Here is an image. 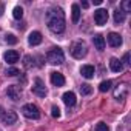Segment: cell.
<instances>
[{"mask_svg":"<svg viewBox=\"0 0 131 131\" xmlns=\"http://www.w3.org/2000/svg\"><path fill=\"white\" fill-rule=\"evenodd\" d=\"M46 25L49 31L56 34H60L65 31V14L62 8H51L46 13Z\"/></svg>","mask_w":131,"mask_h":131,"instance_id":"cell-1","label":"cell"},{"mask_svg":"<svg viewBox=\"0 0 131 131\" xmlns=\"http://www.w3.org/2000/svg\"><path fill=\"white\" fill-rule=\"evenodd\" d=\"M46 60L51 63V65H60L65 62V56H63V51L60 48H52L48 51L46 54Z\"/></svg>","mask_w":131,"mask_h":131,"instance_id":"cell-2","label":"cell"},{"mask_svg":"<svg viewBox=\"0 0 131 131\" xmlns=\"http://www.w3.org/2000/svg\"><path fill=\"white\" fill-rule=\"evenodd\" d=\"M86 45L85 42H74L71 45V56L74 59H83L86 56Z\"/></svg>","mask_w":131,"mask_h":131,"instance_id":"cell-3","label":"cell"},{"mask_svg":"<svg viewBox=\"0 0 131 131\" xmlns=\"http://www.w3.org/2000/svg\"><path fill=\"white\" fill-rule=\"evenodd\" d=\"M22 113H23L25 117L34 119V120H37V119L40 117V110H39L34 103H26V105H23V106H22Z\"/></svg>","mask_w":131,"mask_h":131,"instance_id":"cell-4","label":"cell"},{"mask_svg":"<svg viewBox=\"0 0 131 131\" xmlns=\"http://www.w3.org/2000/svg\"><path fill=\"white\" fill-rule=\"evenodd\" d=\"M94 22L99 26H103L108 22V11L103 9V8H99L97 11H94Z\"/></svg>","mask_w":131,"mask_h":131,"instance_id":"cell-5","label":"cell"},{"mask_svg":"<svg viewBox=\"0 0 131 131\" xmlns=\"http://www.w3.org/2000/svg\"><path fill=\"white\" fill-rule=\"evenodd\" d=\"M32 93L39 97H45L46 96V88H45V83L42 79H36L34 80V86H32Z\"/></svg>","mask_w":131,"mask_h":131,"instance_id":"cell-6","label":"cell"},{"mask_svg":"<svg viewBox=\"0 0 131 131\" xmlns=\"http://www.w3.org/2000/svg\"><path fill=\"white\" fill-rule=\"evenodd\" d=\"M6 94H8L9 99L19 100V99L22 97V90H20V86H17V85H9L8 90H6Z\"/></svg>","mask_w":131,"mask_h":131,"instance_id":"cell-7","label":"cell"},{"mask_svg":"<svg viewBox=\"0 0 131 131\" xmlns=\"http://www.w3.org/2000/svg\"><path fill=\"white\" fill-rule=\"evenodd\" d=\"M106 39H108L110 46H113V48H119V46L122 45V37H120L117 32H110Z\"/></svg>","mask_w":131,"mask_h":131,"instance_id":"cell-8","label":"cell"},{"mask_svg":"<svg viewBox=\"0 0 131 131\" xmlns=\"http://www.w3.org/2000/svg\"><path fill=\"white\" fill-rule=\"evenodd\" d=\"M19 52L17 51H14V49H9V51H6L5 52V56H3V59H5V62L6 63H9V65H14L17 60H19Z\"/></svg>","mask_w":131,"mask_h":131,"instance_id":"cell-9","label":"cell"},{"mask_svg":"<svg viewBox=\"0 0 131 131\" xmlns=\"http://www.w3.org/2000/svg\"><path fill=\"white\" fill-rule=\"evenodd\" d=\"M80 74L85 77V79H93L94 74H96V70L93 65H83V67L80 68Z\"/></svg>","mask_w":131,"mask_h":131,"instance_id":"cell-10","label":"cell"},{"mask_svg":"<svg viewBox=\"0 0 131 131\" xmlns=\"http://www.w3.org/2000/svg\"><path fill=\"white\" fill-rule=\"evenodd\" d=\"M51 83H52L54 86H63V85H65V77H63V74H60V73H57V71L51 73Z\"/></svg>","mask_w":131,"mask_h":131,"instance_id":"cell-11","label":"cell"},{"mask_svg":"<svg viewBox=\"0 0 131 131\" xmlns=\"http://www.w3.org/2000/svg\"><path fill=\"white\" fill-rule=\"evenodd\" d=\"M42 34L39 32V31H32L29 36H28V42H29V45H32V46H36V45H40L42 43Z\"/></svg>","mask_w":131,"mask_h":131,"instance_id":"cell-12","label":"cell"},{"mask_svg":"<svg viewBox=\"0 0 131 131\" xmlns=\"http://www.w3.org/2000/svg\"><path fill=\"white\" fill-rule=\"evenodd\" d=\"M2 120H3L5 125H13V123L17 122V114H16L14 111H6V113L3 114Z\"/></svg>","mask_w":131,"mask_h":131,"instance_id":"cell-13","label":"cell"},{"mask_svg":"<svg viewBox=\"0 0 131 131\" xmlns=\"http://www.w3.org/2000/svg\"><path fill=\"white\" fill-rule=\"evenodd\" d=\"M63 102H65V105L67 106H74L76 105V94L73 93V91H67L63 94Z\"/></svg>","mask_w":131,"mask_h":131,"instance_id":"cell-14","label":"cell"},{"mask_svg":"<svg viewBox=\"0 0 131 131\" xmlns=\"http://www.w3.org/2000/svg\"><path fill=\"white\" fill-rule=\"evenodd\" d=\"M110 68H111V71H114V73H120V71H123V65H122V62H120L119 59L113 57V59L110 60Z\"/></svg>","mask_w":131,"mask_h":131,"instance_id":"cell-15","label":"cell"},{"mask_svg":"<svg viewBox=\"0 0 131 131\" xmlns=\"http://www.w3.org/2000/svg\"><path fill=\"white\" fill-rule=\"evenodd\" d=\"M93 43H94V46H96L99 51H103V49H105V39H103V36H100V34L94 36V37H93Z\"/></svg>","mask_w":131,"mask_h":131,"instance_id":"cell-16","label":"cell"},{"mask_svg":"<svg viewBox=\"0 0 131 131\" xmlns=\"http://www.w3.org/2000/svg\"><path fill=\"white\" fill-rule=\"evenodd\" d=\"M126 94H128V86H126V85H120V86L116 88V91H114V97H116V99H125Z\"/></svg>","mask_w":131,"mask_h":131,"instance_id":"cell-17","label":"cell"},{"mask_svg":"<svg viewBox=\"0 0 131 131\" xmlns=\"http://www.w3.org/2000/svg\"><path fill=\"white\" fill-rule=\"evenodd\" d=\"M71 9H73V22H74V23H77V22H79V19H80V8H79V5H76V3H74Z\"/></svg>","mask_w":131,"mask_h":131,"instance_id":"cell-18","label":"cell"},{"mask_svg":"<svg viewBox=\"0 0 131 131\" xmlns=\"http://www.w3.org/2000/svg\"><path fill=\"white\" fill-rule=\"evenodd\" d=\"M125 22V14L120 11V9H117V11H114V23H123Z\"/></svg>","mask_w":131,"mask_h":131,"instance_id":"cell-19","label":"cell"},{"mask_svg":"<svg viewBox=\"0 0 131 131\" xmlns=\"http://www.w3.org/2000/svg\"><path fill=\"white\" fill-rule=\"evenodd\" d=\"M13 16H14L16 20H20V19L23 17V8H22V6H16V8L13 9Z\"/></svg>","mask_w":131,"mask_h":131,"instance_id":"cell-20","label":"cell"},{"mask_svg":"<svg viewBox=\"0 0 131 131\" xmlns=\"http://www.w3.org/2000/svg\"><path fill=\"white\" fill-rule=\"evenodd\" d=\"M93 93V88H91V85H88V83H83L82 86H80V94L82 96H88V94H91Z\"/></svg>","mask_w":131,"mask_h":131,"instance_id":"cell-21","label":"cell"},{"mask_svg":"<svg viewBox=\"0 0 131 131\" xmlns=\"http://www.w3.org/2000/svg\"><path fill=\"white\" fill-rule=\"evenodd\" d=\"M111 85H113V83H111V80H103V82L99 85V90H100L102 93H106V91L111 88Z\"/></svg>","mask_w":131,"mask_h":131,"instance_id":"cell-22","label":"cell"},{"mask_svg":"<svg viewBox=\"0 0 131 131\" xmlns=\"http://www.w3.org/2000/svg\"><path fill=\"white\" fill-rule=\"evenodd\" d=\"M23 65H25V68L34 67V59H32L31 56H25V57H23Z\"/></svg>","mask_w":131,"mask_h":131,"instance_id":"cell-23","label":"cell"},{"mask_svg":"<svg viewBox=\"0 0 131 131\" xmlns=\"http://www.w3.org/2000/svg\"><path fill=\"white\" fill-rule=\"evenodd\" d=\"M123 14L125 13H131V2H129V0H123V2H122V9H120Z\"/></svg>","mask_w":131,"mask_h":131,"instance_id":"cell-24","label":"cell"},{"mask_svg":"<svg viewBox=\"0 0 131 131\" xmlns=\"http://www.w3.org/2000/svg\"><path fill=\"white\" fill-rule=\"evenodd\" d=\"M96 131H110V126L106 123H103V122H99L96 125Z\"/></svg>","mask_w":131,"mask_h":131,"instance_id":"cell-25","label":"cell"},{"mask_svg":"<svg viewBox=\"0 0 131 131\" xmlns=\"http://www.w3.org/2000/svg\"><path fill=\"white\" fill-rule=\"evenodd\" d=\"M5 40H6V43H9V45H16V43H17V37H16L14 34H8Z\"/></svg>","mask_w":131,"mask_h":131,"instance_id":"cell-26","label":"cell"},{"mask_svg":"<svg viewBox=\"0 0 131 131\" xmlns=\"http://www.w3.org/2000/svg\"><path fill=\"white\" fill-rule=\"evenodd\" d=\"M17 74H20V71H19L17 68H8V70H6V76L14 77V76H17Z\"/></svg>","mask_w":131,"mask_h":131,"instance_id":"cell-27","label":"cell"},{"mask_svg":"<svg viewBox=\"0 0 131 131\" xmlns=\"http://www.w3.org/2000/svg\"><path fill=\"white\" fill-rule=\"evenodd\" d=\"M51 114H52V117H60V110H59V106H52L51 108Z\"/></svg>","mask_w":131,"mask_h":131,"instance_id":"cell-28","label":"cell"},{"mask_svg":"<svg viewBox=\"0 0 131 131\" xmlns=\"http://www.w3.org/2000/svg\"><path fill=\"white\" fill-rule=\"evenodd\" d=\"M120 62H123L125 65H129V52H125V56H123V60H120ZM122 63V65H123Z\"/></svg>","mask_w":131,"mask_h":131,"instance_id":"cell-29","label":"cell"},{"mask_svg":"<svg viewBox=\"0 0 131 131\" xmlns=\"http://www.w3.org/2000/svg\"><path fill=\"white\" fill-rule=\"evenodd\" d=\"M3 11H5V6H3V3H0V17H2Z\"/></svg>","mask_w":131,"mask_h":131,"instance_id":"cell-30","label":"cell"},{"mask_svg":"<svg viewBox=\"0 0 131 131\" xmlns=\"http://www.w3.org/2000/svg\"><path fill=\"white\" fill-rule=\"evenodd\" d=\"M82 6H83V8H88V6H90V3H88V2H82Z\"/></svg>","mask_w":131,"mask_h":131,"instance_id":"cell-31","label":"cell"}]
</instances>
